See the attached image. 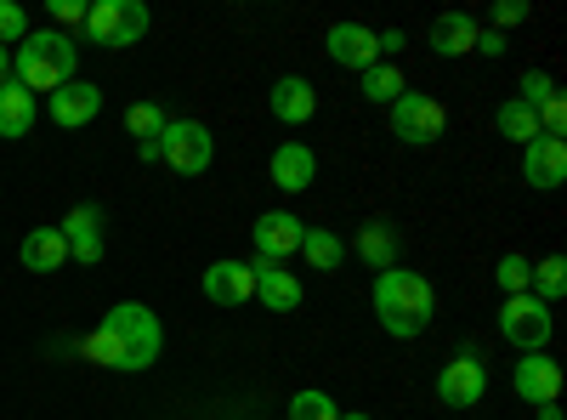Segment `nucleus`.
<instances>
[{
	"label": "nucleus",
	"mask_w": 567,
	"mask_h": 420,
	"mask_svg": "<svg viewBox=\"0 0 567 420\" xmlns=\"http://www.w3.org/2000/svg\"><path fill=\"white\" fill-rule=\"evenodd\" d=\"M165 125H171V114H165L159 103H131V109H125V131L136 136V143H159Z\"/></svg>",
	"instance_id": "bb28decb"
},
{
	"label": "nucleus",
	"mask_w": 567,
	"mask_h": 420,
	"mask_svg": "<svg viewBox=\"0 0 567 420\" xmlns=\"http://www.w3.org/2000/svg\"><path fill=\"white\" fill-rule=\"evenodd\" d=\"M550 98H556V80H550L545 69H523V98H516V103L539 109V103H550Z\"/></svg>",
	"instance_id": "c756f323"
},
{
	"label": "nucleus",
	"mask_w": 567,
	"mask_h": 420,
	"mask_svg": "<svg viewBox=\"0 0 567 420\" xmlns=\"http://www.w3.org/2000/svg\"><path fill=\"white\" fill-rule=\"evenodd\" d=\"M443 131H449V109L437 98H425V91H403L392 103V136L398 143L432 148V143H443Z\"/></svg>",
	"instance_id": "423d86ee"
},
{
	"label": "nucleus",
	"mask_w": 567,
	"mask_h": 420,
	"mask_svg": "<svg viewBox=\"0 0 567 420\" xmlns=\"http://www.w3.org/2000/svg\"><path fill=\"white\" fill-rule=\"evenodd\" d=\"M58 233H63V245H69V256L80 262V267H97L103 262V211L97 205H74L63 222H58Z\"/></svg>",
	"instance_id": "9b49d317"
},
{
	"label": "nucleus",
	"mask_w": 567,
	"mask_h": 420,
	"mask_svg": "<svg viewBox=\"0 0 567 420\" xmlns=\"http://www.w3.org/2000/svg\"><path fill=\"white\" fill-rule=\"evenodd\" d=\"M290 420H341V409H336V398H329V392L301 387V392L290 398Z\"/></svg>",
	"instance_id": "cd10ccee"
},
{
	"label": "nucleus",
	"mask_w": 567,
	"mask_h": 420,
	"mask_svg": "<svg viewBox=\"0 0 567 420\" xmlns=\"http://www.w3.org/2000/svg\"><path fill=\"white\" fill-rule=\"evenodd\" d=\"M267 171H272V188H278V194H307L312 176H318V154H312L307 143H278Z\"/></svg>",
	"instance_id": "dca6fc26"
},
{
	"label": "nucleus",
	"mask_w": 567,
	"mask_h": 420,
	"mask_svg": "<svg viewBox=\"0 0 567 420\" xmlns=\"http://www.w3.org/2000/svg\"><path fill=\"white\" fill-rule=\"evenodd\" d=\"M23 34H29V12L18 0H0V45H18Z\"/></svg>",
	"instance_id": "7c9ffc66"
},
{
	"label": "nucleus",
	"mask_w": 567,
	"mask_h": 420,
	"mask_svg": "<svg viewBox=\"0 0 567 420\" xmlns=\"http://www.w3.org/2000/svg\"><path fill=\"white\" fill-rule=\"evenodd\" d=\"M358 80H363V98H369V103H386V109H392V103L403 98V91H409L398 63H374V69H363Z\"/></svg>",
	"instance_id": "b1692460"
},
{
	"label": "nucleus",
	"mask_w": 567,
	"mask_h": 420,
	"mask_svg": "<svg viewBox=\"0 0 567 420\" xmlns=\"http://www.w3.org/2000/svg\"><path fill=\"white\" fill-rule=\"evenodd\" d=\"M477 18H465V12H443L437 23H432V52L437 58H465L471 45H477Z\"/></svg>",
	"instance_id": "4be33fe9"
},
{
	"label": "nucleus",
	"mask_w": 567,
	"mask_h": 420,
	"mask_svg": "<svg viewBox=\"0 0 567 420\" xmlns=\"http://www.w3.org/2000/svg\"><path fill=\"white\" fill-rule=\"evenodd\" d=\"M374 318H381V330L398 336V341H420L425 330H432L437 318V290L425 273H409V267H386L381 278H374Z\"/></svg>",
	"instance_id": "f03ea898"
},
{
	"label": "nucleus",
	"mask_w": 567,
	"mask_h": 420,
	"mask_svg": "<svg viewBox=\"0 0 567 420\" xmlns=\"http://www.w3.org/2000/svg\"><path fill=\"white\" fill-rule=\"evenodd\" d=\"M18 262H23L29 273H58V267L69 262V245H63V233H58V227H34L29 239L18 245Z\"/></svg>",
	"instance_id": "412c9836"
},
{
	"label": "nucleus",
	"mask_w": 567,
	"mask_h": 420,
	"mask_svg": "<svg viewBox=\"0 0 567 420\" xmlns=\"http://www.w3.org/2000/svg\"><path fill=\"white\" fill-rule=\"evenodd\" d=\"M511 387H516V398L534 403V409H539V403H556V398H561V363H556L550 352H523Z\"/></svg>",
	"instance_id": "f8f14e48"
},
{
	"label": "nucleus",
	"mask_w": 567,
	"mask_h": 420,
	"mask_svg": "<svg viewBox=\"0 0 567 420\" xmlns=\"http://www.w3.org/2000/svg\"><path fill=\"white\" fill-rule=\"evenodd\" d=\"M534 120H539V136H561V131H567V103H561V91H556L550 103L534 109Z\"/></svg>",
	"instance_id": "2f4dec72"
},
{
	"label": "nucleus",
	"mask_w": 567,
	"mask_h": 420,
	"mask_svg": "<svg viewBox=\"0 0 567 420\" xmlns=\"http://www.w3.org/2000/svg\"><path fill=\"white\" fill-rule=\"evenodd\" d=\"M52 18H58V23H74V29H85V7H80V0H52Z\"/></svg>",
	"instance_id": "f704fd0d"
},
{
	"label": "nucleus",
	"mask_w": 567,
	"mask_h": 420,
	"mask_svg": "<svg viewBox=\"0 0 567 420\" xmlns=\"http://www.w3.org/2000/svg\"><path fill=\"white\" fill-rule=\"evenodd\" d=\"M301 233L307 222L296 211H261L256 227H250V245H256V262H290L301 250Z\"/></svg>",
	"instance_id": "1a4fd4ad"
},
{
	"label": "nucleus",
	"mask_w": 567,
	"mask_h": 420,
	"mask_svg": "<svg viewBox=\"0 0 567 420\" xmlns=\"http://www.w3.org/2000/svg\"><path fill=\"white\" fill-rule=\"evenodd\" d=\"M165 352V324L154 307L142 301H120L109 307V318L97 324L91 336H80V358L97 363V369H125V376H142L154 369Z\"/></svg>",
	"instance_id": "f257e3e1"
},
{
	"label": "nucleus",
	"mask_w": 567,
	"mask_h": 420,
	"mask_svg": "<svg viewBox=\"0 0 567 420\" xmlns=\"http://www.w3.org/2000/svg\"><path fill=\"white\" fill-rule=\"evenodd\" d=\"M494 278H499V290H505V296H528V278H534V262L511 250V256H499Z\"/></svg>",
	"instance_id": "c85d7f7f"
},
{
	"label": "nucleus",
	"mask_w": 567,
	"mask_h": 420,
	"mask_svg": "<svg viewBox=\"0 0 567 420\" xmlns=\"http://www.w3.org/2000/svg\"><path fill=\"white\" fill-rule=\"evenodd\" d=\"M398 256H403V233H398V222L374 216V222L358 227V262H363V267L386 273V267H398Z\"/></svg>",
	"instance_id": "6ab92c4d"
},
{
	"label": "nucleus",
	"mask_w": 567,
	"mask_h": 420,
	"mask_svg": "<svg viewBox=\"0 0 567 420\" xmlns=\"http://www.w3.org/2000/svg\"><path fill=\"white\" fill-rule=\"evenodd\" d=\"M323 52H329V63H341V69L363 74V69L381 63V40H374V29H369V23H329Z\"/></svg>",
	"instance_id": "9d476101"
},
{
	"label": "nucleus",
	"mask_w": 567,
	"mask_h": 420,
	"mask_svg": "<svg viewBox=\"0 0 567 420\" xmlns=\"http://www.w3.org/2000/svg\"><path fill=\"white\" fill-rule=\"evenodd\" d=\"M148 34V7L142 0H97L85 7V40L103 45V52H125Z\"/></svg>",
	"instance_id": "20e7f679"
},
{
	"label": "nucleus",
	"mask_w": 567,
	"mask_h": 420,
	"mask_svg": "<svg viewBox=\"0 0 567 420\" xmlns=\"http://www.w3.org/2000/svg\"><path fill=\"white\" fill-rule=\"evenodd\" d=\"M523 182L539 188V194L561 188V182H567V143H561V136H534V143L523 148Z\"/></svg>",
	"instance_id": "ddd939ff"
},
{
	"label": "nucleus",
	"mask_w": 567,
	"mask_h": 420,
	"mask_svg": "<svg viewBox=\"0 0 567 420\" xmlns=\"http://www.w3.org/2000/svg\"><path fill=\"white\" fill-rule=\"evenodd\" d=\"M341 420H369V414H358V409H352V414H341Z\"/></svg>",
	"instance_id": "4c0bfd02"
},
{
	"label": "nucleus",
	"mask_w": 567,
	"mask_h": 420,
	"mask_svg": "<svg viewBox=\"0 0 567 420\" xmlns=\"http://www.w3.org/2000/svg\"><path fill=\"white\" fill-rule=\"evenodd\" d=\"M301 250H307V267H312V273H336V267L347 262V245H341L329 227H307V233H301Z\"/></svg>",
	"instance_id": "5701e85b"
},
{
	"label": "nucleus",
	"mask_w": 567,
	"mask_h": 420,
	"mask_svg": "<svg viewBox=\"0 0 567 420\" xmlns=\"http://www.w3.org/2000/svg\"><path fill=\"white\" fill-rule=\"evenodd\" d=\"M550 330H556V318L539 296H505L499 307V336L516 347V352H545L550 347Z\"/></svg>",
	"instance_id": "0eeeda50"
},
{
	"label": "nucleus",
	"mask_w": 567,
	"mask_h": 420,
	"mask_svg": "<svg viewBox=\"0 0 567 420\" xmlns=\"http://www.w3.org/2000/svg\"><path fill=\"white\" fill-rule=\"evenodd\" d=\"M488 18H494V34H499V29H511V23H528V18H534V7H528V0H499V7H494Z\"/></svg>",
	"instance_id": "473e14b6"
},
{
	"label": "nucleus",
	"mask_w": 567,
	"mask_h": 420,
	"mask_svg": "<svg viewBox=\"0 0 567 420\" xmlns=\"http://www.w3.org/2000/svg\"><path fill=\"white\" fill-rule=\"evenodd\" d=\"M159 160L176 171V176H205L210 160H216V136L205 120H171L165 136H159Z\"/></svg>",
	"instance_id": "39448f33"
},
{
	"label": "nucleus",
	"mask_w": 567,
	"mask_h": 420,
	"mask_svg": "<svg viewBox=\"0 0 567 420\" xmlns=\"http://www.w3.org/2000/svg\"><path fill=\"white\" fill-rule=\"evenodd\" d=\"M539 420H561V409L556 403H539Z\"/></svg>",
	"instance_id": "e433bc0d"
},
{
	"label": "nucleus",
	"mask_w": 567,
	"mask_h": 420,
	"mask_svg": "<svg viewBox=\"0 0 567 420\" xmlns=\"http://www.w3.org/2000/svg\"><path fill=\"white\" fill-rule=\"evenodd\" d=\"M437 398L449 403V409H477L483 398H488V363L477 358V352H454L449 363H443V376H437Z\"/></svg>",
	"instance_id": "6e6552de"
},
{
	"label": "nucleus",
	"mask_w": 567,
	"mask_h": 420,
	"mask_svg": "<svg viewBox=\"0 0 567 420\" xmlns=\"http://www.w3.org/2000/svg\"><path fill=\"white\" fill-rule=\"evenodd\" d=\"M528 296H539L545 307L567 296V256H545V262L534 267V278H528Z\"/></svg>",
	"instance_id": "a878e982"
},
{
	"label": "nucleus",
	"mask_w": 567,
	"mask_h": 420,
	"mask_svg": "<svg viewBox=\"0 0 567 420\" xmlns=\"http://www.w3.org/2000/svg\"><path fill=\"white\" fill-rule=\"evenodd\" d=\"M250 273H256V296H261V307H272V313H296V307L307 301L301 278L284 267V262H250Z\"/></svg>",
	"instance_id": "f3484780"
},
{
	"label": "nucleus",
	"mask_w": 567,
	"mask_h": 420,
	"mask_svg": "<svg viewBox=\"0 0 567 420\" xmlns=\"http://www.w3.org/2000/svg\"><path fill=\"white\" fill-rule=\"evenodd\" d=\"M471 52H483V58H505L511 45H505V34H494V29H477V45Z\"/></svg>",
	"instance_id": "72a5a7b5"
},
{
	"label": "nucleus",
	"mask_w": 567,
	"mask_h": 420,
	"mask_svg": "<svg viewBox=\"0 0 567 420\" xmlns=\"http://www.w3.org/2000/svg\"><path fill=\"white\" fill-rule=\"evenodd\" d=\"M97 114H103V91L91 85V80H69L63 91H52V120L63 131H80V125H91Z\"/></svg>",
	"instance_id": "a211bd4d"
},
{
	"label": "nucleus",
	"mask_w": 567,
	"mask_h": 420,
	"mask_svg": "<svg viewBox=\"0 0 567 420\" xmlns=\"http://www.w3.org/2000/svg\"><path fill=\"white\" fill-rule=\"evenodd\" d=\"M0 80H12V52L0 45Z\"/></svg>",
	"instance_id": "c9c22d12"
},
{
	"label": "nucleus",
	"mask_w": 567,
	"mask_h": 420,
	"mask_svg": "<svg viewBox=\"0 0 567 420\" xmlns=\"http://www.w3.org/2000/svg\"><path fill=\"white\" fill-rule=\"evenodd\" d=\"M250 296H256L250 262H210V267H205V301H216V307H245Z\"/></svg>",
	"instance_id": "2eb2a0df"
},
{
	"label": "nucleus",
	"mask_w": 567,
	"mask_h": 420,
	"mask_svg": "<svg viewBox=\"0 0 567 420\" xmlns=\"http://www.w3.org/2000/svg\"><path fill=\"white\" fill-rule=\"evenodd\" d=\"M267 109H272V120H284V125H307V120L318 114V85L301 80V74H284V80H272V91H267Z\"/></svg>",
	"instance_id": "4468645a"
},
{
	"label": "nucleus",
	"mask_w": 567,
	"mask_h": 420,
	"mask_svg": "<svg viewBox=\"0 0 567 420\" xmlns=\"http://www.w3.org/2000/svg\"><path fill=\"white\" fill-rule=\"evenodd\" d=\"M12 80L23 91H63L69 80H80V40L63 29H29L12 52Z\"/></svg>",
	"instance_id": "7ed1b4c3"
},
{
	"label": "nucleus",
	"mask_w": 567,
	"mask_h": 420,
	"mask_svg": "<svg viewBox=\"0 0 567 420\" xmlns=\"http://www.w3.org/2000/svg\"><path fill=\"white\" fill-rule=\"evenodd\" d=\"M494 125H499V136H511L516 148H528L534 136H539V120H534V109H528V103H516V98H511V103H499Z\"/></svg>",
	"instance_id": "393cba45"
},
{
	"label": "nucleus",
	"mask_w": 567,
	"mask_h": 420,
	"mask_svg": "<svg viewBox=\"0 0 567 420\" xmlns=\"http://www.w3.org/2000/svg\"><path fill=\"white\" fill-rule=\"evenodd\" d=\"M34 131V91H23L18 80H0V136L18 143Z\"/></svg>",
	"instance_id": "aec40b11"
}]
</instances>
